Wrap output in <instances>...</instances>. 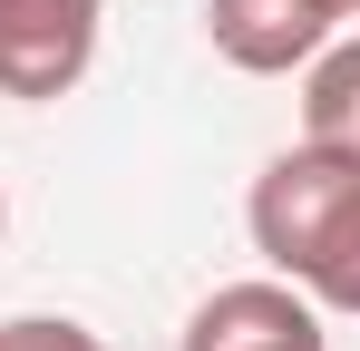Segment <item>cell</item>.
Returning a JSON list of instances; mask_svg holds the SVG:
<instances>
[{
  "mask_svg": "<svg viewBox=\"0 0 360 351\" xmlns=\"http://www.w3.org/2000/svg\"><path fill=\"white\" fill-rule=\"evenodd\" d=\"M108 0H0V98L49 108L98 68Z\"/></svg>",
  "mask_w": 360,
  "mask_h": 351,
  "instance_id": "cell-2",
  "label": "cell"
},
{
  "mask_svg": "<svg viewBox=\"0 0 360 351\" xmlns=\"http://www.w3.org/2000/svg\"><path fill=\"white\" fill-rule=\"evenodd\" d=\"M0 225H10V195H0Z\"/></svg>",
  "mask_w": 360,
  "mask_h": 351,
  "instance_id": "cell-8",
  "label": "cell"
},
{
  "mask_svg": "<svg viewBox=\"0 0 360 351\" xmlns=\"http://www.w3.org/2000/svg\"><path fill=\"white\" fill-rule=\"evenodd\" d=\"M0 351H108L88 322H68V312H10L0 322Z\"/></svg>",
  "mask_w": 360,
  "mask_h": 351,
  "instance_id": "cell-6",
  "label": "cell"
},
{
  "mask_svg": "<svg viewBox=\"0 0 360 351\" xmlns=\"http://www.w3.org/2000/svg\"><path fill=\"white\" fill-rule=\"evenodd\" d=\"M321 10H331V20H360V0H321Z\"/></svg>",
  "mask_w": 360,
  "mask_h": 351,
  "instance_id": "cell-7",
  "label": "cell"
},
{
  "mask_svg": "<svg viewBox=\"0 0 360 351\" xmlns=\"http://www.w3.org/2000/svg\"><path fill=\"white\" fill-rule=\"evenodd\" d=\"M253 254L311 312H360V166L331 147H283L253 176Z\"/></svg>",
  "mask_w": 360,
  "mask_h": 351,
  "instance_id": "cell-1",
  "label": "cell"
},
{
  "mask_svg": "<svg viewBox=\"0 0 360 351\" xmlns=\"http://www.w3.org/2000/svg\"><path fill=\"white\" fill-rule=\"evenodd\" d=\"M185 351H331L321 312L302 302L292 283H214L185 322Z\"/></svg>",
  "mask_w": 360,
  "mask_h": 351,
  "instance_id": "cell-4",
  "label": "cell"
},
{
  "mask_svg": "<svg viewBox=\"0 0 360 351\" xmlns=\"http://www.w3.org/2000/svg\"><path fill=\"white\" fill-rule=\"evenodd\" d=\"M302 147H331L360 166V39H331L302 68Z\"/></svg>",
  "mask_w": 360,
  "mask_h": 351,
  "instance_id": "cell-5",
  "label": "cell"
},
{
  "mask_svg": "<svg viewBox=\"0 0 360 351\" xmlns=\"http://www.w3.org/2000/svg\"><path fill=\"white\" fill-rule=\"evenodd\" d=\"M331 10L321 0H205V39H214V58L224 68H243V78H292V68H311V58L331 49Z\"/></svg>",
  "mask_w": 360,
  "mask_h": 351,
  "instance_id": "cell-3",
  "label": "cell"
}]
</instances>
